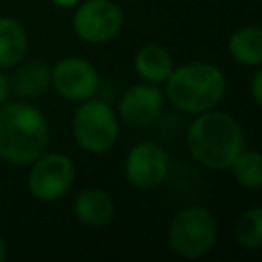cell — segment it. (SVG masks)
Here are the masks:
<instances>
[{
  "label": "cell",
  "instance_id": "obj_16",
  "mask_svg": "<svg viewBox=\"0 0 262 262\" xmlns=\"http://www.w3.org/2000/svg\"><path fill=\"white\" fill-rule=\"evenodd\" d=\"M233 237L248 252L262 250V207L254 205L239 213L233 225Z\"/></svg>",
  "mask_w": 262,
  "mask_h": 262
},
{
  "label": "cell",
  "instance_id": "obj_6",
  "mask_svg": "<svg viewBox=\"0 0 262 262\" xmlns=\"http://www.w3.org/2000/svg\"><path fill=\"white\" fill-rule=\"evenodd\" d=\"M123 23V10L113 0H82L76 4L72 18L74 33L90 45H102L119 37Z\"/></svg>",
  "mask_w": 262,
  "mask_h": 262
},
{
  "label": "cell",
  "instance_id": "obj_21",
  "mask_svg": "<svg viewBox=\"0 0 262 262\" xmlns=\"http://www.w3.org/2000/svg\"><path fill=\"white\" fill-rule=\"evenodd\" d=\"M6 258V246H4V242L0 239V262Z\"/></svg>",
  "mask_w": 262,
  "mask_h": 262
},
{
  "label": "cell",
  "instance_id": "obj_11",
  "mask_svg": "<svg viewBox=\"0 0 262 262\" xmlns=\"http://www.w3.org/2000/svg\"><path fill=\"white\" fill-rule=\"evenodd\" d=\"M74 215L88 227H104L115 219V201L102 188H84L74 199Z\"/></svg>",
  "mask_w": 262,
  "mask_h": 262
},
{
  "label": "cell",
  "instance_id": "obj_13",
  "mask_svg": "<svg viewBox=\"0 0 262 262\" xmlns=\"http://www.w3.org/2000/svg\"><path fill=\"white\" fill-rule=\"evenodd\" d=\"M229 57L244 68L262 66V27L244 25L235 29L227 39Z\"/></svg>",
  "mask_w": 262,
  "mask_h": 262
},
{
  "label": "cell",
  "instance_id": "obj_1",
  "mask_svg": "<svg viewBox=\"0 0 262 262\" xmlns=\"http://www.w3.org/2000/svg\"><path fill=\"white\" fill-rule=\"evenodd\" d=\"M184 139L190 156L209 170H229L237 154L246 147L239 121L219 108L192 115Z\"/></svg>",
  "mask_w": 262,
  "mask_h": 262
},
{
  "label": "cell",
  "instance_id": "obj_3",
  "mask_svg": "<svg viewBox=\"0 0 262 262\" xmlns=\"http://www.w3.org/2000/svg\"><path fill=\"white\" fill-rule=\"evenodd\" d=\"M227 90L225 74L211 61H186L172 70L164 82L166 100L180 113L199 115L217 108Z\"/></svg>",
  "mask_w": 262,
  "mask_h": 262
},
{
  "label": "cell",
  "instance_id": "obj_12",
  "mask_svg": "<svg viewBox=\"0 0 262 262\" xmlns=\"http://www.w3.org/2000/svg\"><path fill=\"white\" fill-rule=\"evenodd\" d=\"M133 68H135V74L143 82H151V84L162 86L168 80V76L172 74V70L176 68V63H174L172 53L164 45L145 43L135 51Z\"/></svg>",
  "mask_w": 262,
  "mask_h": 262
},
{
  "label": "cell",
  "instance_id": "obj_18",
  "mask_svg": "<svg viewBox=\"0 0 262 262\" xmlns=\"http://www.w3.org/2000/svg\"><path fill=\"white\" fill-rule=\"evenodd\" d=\"M248 90H250L252 100L262 108V66L254 68V74H252V78H250Z\"/></svg>",
  "mask_w": 262,
  "mask_h": 262
},
{
  "label": "cell",
  "instance_id": "obj_8",
  "mask_svg": "<svg viewBox=\"0 0 262 262\" xmlns=\"http://www.w3.org/2000/svg\"><path fill=\"white\" fill-rule=\"evenodd\" d=\"M74 162L66 154H41L29 172V190L43 203L61 199L74 184Z\"/></svg>",
  "mask_w": 262,
  "mask_h": 262
},
{
  "label": "cell",
  "instance_id": "obj_14",
  "mask_svg": "<svg viewBox=\"0 0 262 262\" xmlns=\"http://www.w3.org/2000/svg\"><path fill=\"white\" fill-rule=\"evenodd\" d=\"M49 86H51V68L41 59L27 61V63L18 66L12 76L14 92L25 98L41 96Z\"/></svg>",
  "mask_w": 262,
  "mask_h": 262
},
{
  "label": "cell",
  "instance_id": "obj_17",
  "mask_svg": "<svg viewBox=\"0 0 262 262\" xmlns=\"http://www.w3.org/2000/svg\"><path fill=\"white\" fill-rule=\"evenodd\" d=\"M233 180L246 190L262 188V151L258 149H242L233 164L229 166Z\"/></svg>",
  "mask_w": 262,
  "mask_h": 262
},
{
  "label": "cell",
  "instance_id": "obj_20",
  "mask_svg": "<svg viewBox=\"0 0 262 262\" xmlns=\"http://www.w3.org/2000/svg\"><path fill=\"white\" fill-rule=\"evenodd\" d=\"M57 6H61V8H72V6H76V4H80L82 0H53Z\"/></svg>",
  "mask_w": 262,
  "mask_h": 262
},
{
  "label": "cell",
  "instance_id": "obj_4",
  "mask_svg": "<svg viewBox=\"0 0 262 262\" xmlns=\"http://www.w3.org/2000/svg\"><path fill=\"white\" fill-rule=\"evenodd\" d=\"M217 233L219 229L215 215L203 205H188L172 217L166 237L174 256L199 260L213 250Z\"/></svg>",
  "mask_w": 262,
  "mask_h": 262
},
{
  "label": "cell",
  "instance_id": "obj_15",
  "mask_svg": "<svg viewBox=\"0 0 262 262\" xmlns=\"http://www.w3.org/2000/svg\"><path fill=\"white\" fill-rule=\"evenodd\" d=\"M27 53L25 29L8 16H0V68H10L23 61Z\"/></svg>",
  "mask_w": 262,
  "mask_h": 262
},
{
  "label": "cell",
  "instance_id": "obj_10",
  "mask_svg": "<svg viewBox=\"0 0 262 262\" xmlns=\"http://www.w3.org/2000/svg\"><path fill=\"white\" fill-rule=\"evenodd\" d=\"M166 96L160 84L137 82L131 84L119 98V119L129 127H147L164 115Z\"/></svg>",
  "mask_w": 262,
  "mask_h": 262
},
{
  "label": "cell",
  "instance_id": "obj_9",
  "mask_svg": "<svg viewBox=\"0 0 262 262\" xmlns=\"http://www.w3.org/2000/svg\"><path fill=\"white\" fill-rule=\"evenodd\" d=\"M51 86L59 96L72 102H82L98 94V70L84 57H63L51 68Z\"/></svg>",
  "mask_w": 262,
  "mask_h": 262
},
{
  "label": "cell",
  "instance_id": "obj_7",
  "mask_svg": "<svg viewBox=\"0 0 262 262\" xmlns=\"http://www.w3.org/2000/svg\"><path fill=\"white\" fill-rule=\"evenodd\" d=\"M170 172V156L158 141L135 143L123 162L125 180L137 190H151L164 184Z\"/></svg>",
  "mask_w": 262,
  "mask_h": 262
},
{
  "label": "cell",
  "instance_id": "obj_19",
  "mask_svg": "<svg viewBox=\"0 0 262 262\" xmlns=\"http://www.w3.org/2000/svg\"><path fill=\"white\" fill-rule=\"evenodd\" d=\"M8 80H6V76L4 74H0V104H4L6 102V98H8Z\"/></svg>",
  "mask_w": 262,
  "mask_h": 262
},
{
  "label": "cell",
  "instance_id": "obj_2",
  "mask_svg": "<svg viewBox=\"0 0 262 262\" xmlns=\"http://www.w3.org/2000/svg\"><path fill=\"white\" fill-rule=\"evenodd\" d=\"M49 123L27 102L0 104V158L12 166H31L47 147Z\"/></svg>",
  "mask_w": 262,
  "mask_h": 262
},
{
  "label": "cell",
  "instance_id": "obj_5",
  "mask_svg": "<svg viewBox=\"0 0 262 262\" xmlns=\"http://www.w3.org/2000/svg\"><path fill=\"white\" fill-rule=\"evenodd\" d=\"M72 133L76 143L94 156L106 154L119 139V115L104 98L82 100L72 119Z\"/></svg>",
  "mask_w": 262,
  "mask_h": 262
}]
</instances>
